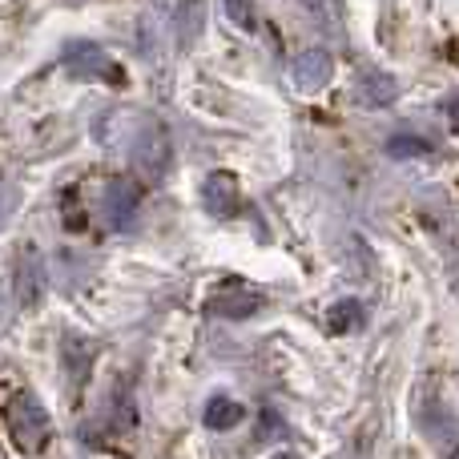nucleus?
<instances>
[{
  "label": "nucleus",
  "instance_id": "f257e3e1",
  "mask_svg": "<svg viewBox=\"0 0 459 459\" xmlns=\"http://www.w3.org/2000/svg\"><path fill=\"white\" fill-rule=\"evenodd\" d=\"M8 436H13V444L21 447L24 455H40L48 447V436H53V428H48V415L45 407L37 403V399L29 395V391H21V395L8 399Z\"/></svg>",
  "mask_w": 459,
  "mask_h": 459
},
{
  "label": "nucleus",
  "instance_id": "f03ea898",
  "mask_svg": "<svg viewBox=\"0 0 459 459\" xmlns=\"http://www.w3.org/2000/svg\"><path fill=\"white\" fill-rule=\"evenodd\" d=\"M294 77H299L302 89H318L326 77H331V61H326V53L299 56V65H294Z\"/></svg>",
  "mask_w": 459,
  "mask_h": 459
},
{
  "label": "nucleus",
  "instance_id": "7ed1b4c3",
  "mask_svg": "<svg viewBox=\"0 0 459 459\" xmlns=\"http://www.w3.org/2000/svg\"><path fill=\"white\" fill-rule=\"evenodd\" d=\"M242 420V407L234 403V399H214L206 411V423L210 428H234V423Z\"/></svg>",
  "mask_w": 459,
  "mask_h": 459
},
{
  "label": "nucleus",
  "instance_id": "20e7f679",
  "mask_svg": "<svg viewBox=\"0 0 459 459\" xmlns=\"http://www.w3.org/2000/svg\"><path fill=\"white\" fill-rule=\"evenodd\" d=\"M158 8L169 16V21L182 29V21L186 16H198V8H202V0H158Z\"/></svg>",
  "mask_w": 459,
  "mask_h": 459
},
{
  "label": "nucleus",
  "instance_id": "39448f33",
  "mask_svg": "<svg viewBox=\"0 0 459 459\" xmlns=\"http://www.w3.org/2000/svg\"><path fill=\"white\" fill-rule=\"evenodd\" d=\"M391 153H399V158H403V153H428V142H415V137H395V142H391Z\"/></svg>",
  "mask_w": 459,
  "mask_h": 459
},
{
  "label": "nucleus",
  "instance_id": "423d86ee",
  "mask_svg": "<svg viewBox=\"0 0 459 459\" xmlns=\"http://www.w3.org/2000/svg\"><path fill=\"white\" fill-rule=\"evenodd\" d=\"M226 8H230V16H234V24L250 29V4H246V0H226Z\"/></svg>",
  "mask_w": 459,
  "mask_h": 459
},
{
  "label": "nucleus",
  "instance_id": "0eeeda50",
  "mask_svg": "<svg viewBox=\"0 0 459 459\" xmlns=\"http://www.w3.org/2000/svg\"><path fill=\"white\" fill-rule=\"evenodd\" d=\"M452 126H455V129H459V101H455V105H452Z\"/></svg>",
  "mask_w": 459,
  "mask_h": 459
}]
</instances>
